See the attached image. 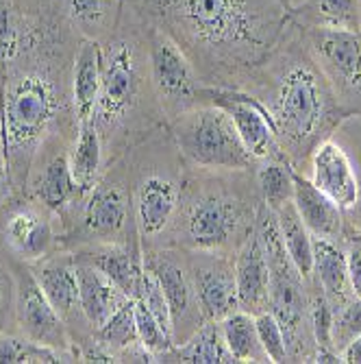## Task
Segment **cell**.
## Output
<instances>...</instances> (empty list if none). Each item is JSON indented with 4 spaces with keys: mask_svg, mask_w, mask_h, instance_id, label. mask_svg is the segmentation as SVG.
<instances>
[{
    "mask_svg": "<svg viewBox=\"0 0 361 364\" xmlns=\"http://www.w3.org/2000/svg\"><path fill=\"white\" fill-rule=\"evenodd\" d=\"M296 31L340 101L357 109L355 101H361V33L344 28Z\"/></svg>",
    "mask_w": 361,
    "mask_h": 364,
    "instance_id": "cell-13",
    "label": "cell"
},
{
    "mask_svg": "<svg viewBox=\"0 0 361 364\" xmlns=\"http://www.w3.org/2000/svg\"><path fill=\"white\" fill-rule=\"evenodd\" d=\"M166 31L205 85L248 87L294 31L289 0H128Z\"/></svg>",
    "mask_w": 361,
    "mask_h": 364,
    "instance_id": "cell-1",
    "label": "cell"
},
{
    "mask_svg": "<svg viewBox=\"0 0 361 364\" xmlns=\"http://www.w3.org/2000/svg\"><path fill=\"white\" fill-rule=\"evenodd\" d=\"M274 214L279 220L281 238H283L289 259L294 262V267L301 271V275L305 279H311V275H313V238L309 234V229L305 227L303 218L299 216L296 208H294V201H287Z\"/></svg>",
    "mask_w": 361,
    "mask_h": 364,
    "instance_id": "cell-30",
    "label": "cell"
},
{
    "mask_svg": "<svg viewBox=\"0 0 361 364\" xmlns=\"http://www.w3.org/2000/svg\"><path fill=\"white\" fill-rule=\"evenodd\" d=\"M203 321H224L240 310L235 255L213 251H185Z\"/></svg>",
    "mask_w": 361,
    "mask_h": 364,
    "instance_id": "cell-16",
    "label": "cell"
},
{
    "mask_svg": "<svg viewBox=\"0 0 361 364\" xmlns=\"http://www.w3.org/2000/svg\"><path fill=\"white\" fill-rule=\"evenodd\" d=\"M138 149L128 186L133 218L142 247L157 249L166 242L181 203L185 161L168 134V127L155 131Z\"/></svg>",
    "mask_w": 361,
    "mask_h": 364,
    "instance_id": "cell-6",
    "label": "cell"
},
{
    "mask_svg": "<svg viewBox=\"0 0 361 364\" xmlns=\"http://www.w3.org/2000/svg\"><path fill=\"white\" fill-rule=\"evenodd\" d=\"M144 267L157 277L163 294H166L172 316L174 343H183L205 323L199 310V301H196L185 251L172 247L144 249Z\"/></svg>",
    "mask_w": 361,
    "mask_h": 364,
    "instance_id": "cell-15",
    "label": "cell"
},
{
    "mask_svg": "<svg viewBox=\"0 0 361 364\" xmlns=\"http://www.w3.org/2000/svg\"><path fill=\"white\" fill-rule=\"evenodd\" d=\"M294 168L289 161L283 159H266L259 161L255 168V183L259 198L272 212L294 198Z\"/></svg>",
    "mask_w": 361,
    "mask_h": 364,
    "instance_id": "cell-32",
    "label": "cell"
},
{
    "mask_svg": "<svg viewBox=\"0 0 361 364\" xmlns=\"http://www.w3.org/2000/svg\"><path fill=\"white\" fill-rule=\"evenodd\" d=\"M291 201L311 236L342 242V231L346 225L344 212L299 168L294 171V198Z\"/></svg>",
    "mask_w": 361,
    "mask_h": 364,
    "instance_id": "cell-22",
    "label": "cell"
},
{
    "mask_svg": "<svg viewBox=\"0 0 361 364\" xmlns=\"http://www.w3.org/2000/svg\"><path fill=\"white\" fill-rule=\"evenodd\" d=\"M226 347L231 349L235 362H270L264 347L259 343L255 316L238 310L231 316L220 321Z\"/></svg>",
    "mask_w": 361,
    "mask_h": 364,
    "instance_id": "cell-31",
    "label": "cell"
},
{
    "mask_svg": "<svg viewBox=\"0 0 361 364\" xmlns=\"http://www.w3.org/2000/svg\"><path fill=\"white\" fill-rule=\"evenodd\" d=\"M16 277V325L18 332L40 345L61 351L70 362L79 360V351L68 325L52 308L30 267L18 259H9Z\"/></svg>",
    "mask_w": 361,
    "mask_h": 364,
    "instance_id": "cell-11",
    "label": "cell"
},
{
    "mask_svg": "<svg viewBox=\"0 0 361 364\" xmlns=\"http://www.w3.org/2000/svg\"><path fill=\"white\" fill-rule=\"evenodd\" d=\"M103 85V44L98 40H83L72 59V109L77 124L94 118L98 96Z\"/></svg>",
    "mask_w": 361,
    "mask_h": 364,
    "instance_id": "cell-23",
    "label": "cell"
},
{
    "mask_svg": "<svg viewBox=\"0 0 361 364\" xmlns=\"http://www.w3.org/2000/svg\"><path fill=\"white\" fill-rule=\"evenodd\" d=\"M272 116L277 142L301 168L313 151L361 112L342 103L333 85L305 48L301 36L287 38L248 83Z\"/></svg>",
    "mask_w": 361,
    "mask_h": 364,
    "instance_id": "cell-3",
    "label": "cell"
},
{
    "mask_svg": "<svg viewBox=\"0 0 361 364\" xmlns=\"http://www.w3.org/2000/svg\"><path fill=\"white\" fill-rule=\"evenodd\" d=\"M96 343L103 349H107L116 362H120V355L140 343L138 338V325H135V301L126 299L101 327L94 332Z\"/></svg>",
    "mask_w": 361,
    "mask_h": 364,
    "instance_id": "cell-33",
    "label": "cell"
},
{
    "mask_svg": "<svg viewBox=\"0 0 361 364\" xmlns=\"http://www.w3.org/2000/svg\"><path fill=\"white\" fill-rule=\"evenodd\" d=\"M74 257L89 262L101 273H105L126 296H133L140 290L144 273V249L142 240L111 242V245H89L72 251Z\"/></svg>",
    "mask_w": 361,
    "mask_h": 364,
    "instance_id": "cell-20",
    "label": "cell"
},
{
    "mask_svg": "<svg viewBox=\"0 0 361 364\" xmlns=\"http://www.w3.org/2000/svg\"><path fill=\"white\" fill-rule=\"evenodd\" d=\"M11 194H13L11 173H9V166H7V161H5L3 153H0V203H3L5 198H9Z\"/></svg>",
    "mask_w": 361,
    "mask_h": 364,
    "instance_id": "cell-42",
    "label": "cell"
},
{
    "mask_svg": "<svg viewBox=\"0 0 361 364\" xmlns=\"http://www.w3.org/2000/svg\"><path fill=\"white\" fill-rule=\"evenodd\" d=\"M257 231L264 242L270 267L268 310L274 314L285 334L289 362H313L316 341L309 321L311 279H305L294 267L281 238L277 214L261 198L257 205Z\"/></svg>",
    "mask_w": 361,
    "mask_h": 364,
    "instance_id": "cell-7",
    "label": "cell"
},
{
    "mask_svg": "<svg viewBox=\"0 0 361 364\" xmlns=\"http://www.w3.org/2000/svg\"><path fill=\"white\" fill-rule=\"evenodd\" d=\"M16 321V277L9 259L0 257V336Z\"/></svg>",
    "mask_w": 361,
    "mask_h": 364,
    "instance_id": "cell-41",
    "label": "cell"
},
{
    "mask_svg": "<svg viewBox=\"0 0 361 364\" xmlns=\"http://www.w3.org/2000/svg\"><path fill=\"white\" fill-rule=\"evenodd\" d=\"M0 205V238L13 259L33 264L61 249L52 227V212L38 198L16 192Z\"/></svg>",
    "mask_w": 361,
    "mask_h": 364,
    "instance_id": "cell-12",
    "label": "cell"
},
{
    "mask_svg": "<svg viewBox=\"0 0 361 364\" xmlns=\"http://www.w3.org/2000/svg\"><path fill=\"white\" fill-rule=\"evenodd\" d=\"M0 362L30 364V362H70L61 351L40 345L26 336H0Z\"/></svg>",
    "mask_w": 361,
    "mask_h": 364,
    "instance_id": "cell-34",
    "label": "cell"
},
{
    "mask_svg": "<svg viewBox=\"0 0 361 364\" xmlns=\"http://www.w3.org/2000/svg\"><path fill=\"white\" fill-rule=\"evenodd\" d=\"M311 238H313L311 282L322 290V294L326 296V301L331 304V308L340 310L350 299H355L342 242L316 238V236H311Z\"/></svg>",
    "mask_w": 361,
    "mask_h": 364,
    "instance_id": "cell-24",
    "label": "cell"
},
{
    "mask_svg": "<svg viewBox=\"0 0 361 364\" xmlns=\"http://www.w3.org/2000/svg\"><path fill=\"white\" fill-rule=\"evenodd\" d=\"M140 299L146 304V308L152 312V316L159 321V325L166 329L168 334H172V316H170V306L166 301V294H163L157 277L144 267V273H142V282H140V290L138 294ZM133 296V299H135Z\"/></svg>",
    "mask_w": 361,
    "mask_h": 364,
    "instance_id": "cell-39",
    "label": "cell"
},
{
    "mask_svg": "<svg viewBox=\"0 0 361 364\" xmlns=\"http://www.w3.org/2000/svg\"><path fill=\"white\" fill-rule=\"evenodd\" d=\"M168 134L191 168L255 173L257 159L244 146L238 129L222 107L199 105L168 122Z\"/></svg>",
    "mask_w": 361,
    "mask_h": 364,
    "instance_id": "cell-8",
    "label": "cell"
},
{
    "mask_svg": "<svg viewBox=\"0 0 361 364\" xmlns=\"http://www.w3.org/2000/svg\"><path fill=\"white\" fill-rule=\"evenodd\" d=\"M296 28H344L361 33V0H303L291 7Z\"/></svg>",
    "mask_w": 361,
    "mask_h": 364,
    "instance_id": "cell-28",
    "label": "cell"
},
{
    "mask_svg": "<svg viewBox=\"0 0 361 364\" xmlns=\"http://www.w3.org/2000/svg\"><path fill=\"white\" fill-rule=\"evenodd\" d=\"M130 9V20L118 26L103 44V85L94 122L101 131L105 161L116 164L155 131L168 127L150 83L146 22Z\"/></svg>",
    "mask_w": 361,
    "mask_h": 364,
    "instance_id": "cell-4",
    "label": "cell"
},
{
    "mask_svg": "<svg viewBox=\"0 0 361 364\" xmlns=\"http://www.w3.org/2000/svg\"><path fill=\"white\" fill-rule=\"evenodd\" d=\"M146 40L152 92L168 124L177 116L201 105L205 83L189 57L166 31L146 24Z\"/></svg>",
    "mask_w": 361,
    "mask_h": 364,
    "instance_id": "cell-9",
    "label": "cell"
},
{
    "mask_svg": "<svg viewBox=\"0 0 361 364\" xmlns=\"http://www.w3.org/2000/svg\"><path fill=\"white\" fill-rule=\"evenodd\" d=\"M133 301H135L138 338L155 355V360L159 362V355H163V353L174 347V338H172V334H168L166 329L159 325V321L152 316V312L146 308V304L140 299V296H135Z\"/></svg>",
    "mask_w": 361,
    "mask_h": 364,
    "instance_id": "cell-36",
    "label": "cell"
},
{
    "mask_svg": "<svg viewBox=\"0 0 361 364\" xmlns=\"http://www.w3.org/2000/svg\"><path fill=\"white\" fill-rule=\"evenodd\" d=\"M77 264V279H79V296L81 310L85 321L89 323L91 332H96L126 299V296L105 273H101L89 262L74 257Z\"/></svg>",
    "mask_w": 361,
    "mask_h": 364,
    "instance_id": "cell-25",
    "label": "cell"
},
{
    "mask_svg": "<svg viewBox=\"0 0 361 364\" xmlns=\"http://www.w3.org/2000/svg\"><path fill=\"white\" fill-rule=\"evenodd\" d=\"M201 105H218L231 116L244 146L257 161H266V159L289 161L281 144L277 142L274 122L268 107L250 90L205 85L201 92Z\"/></svg>",
    "mask_w": 361,
    "mask_h": 364,
    "instance_id": "cell-14",
    "label": "cell"
},
{
    "mask_svg": "<svg viewBox=\"0 0 361 364\" xmlns=\"http://www.w3.org/2000/svg\"><path fill=\"white\" fill-rule=\"evenodd\" d=\"M68 164L77 183L85 194L101 181L105 171V149L94 118L81 120L77 124L74 140L68 149Z\"/></svg>",
    "mask_w": 361,
    "mask_h": 364,
    "instance_id": "cell-26",
    "label": "cell"
},
{
    "mask_svg": "<svg viewBox=\"0 0 361 364\" xmlns=\"http://www.w3.org/2000/svg\"><path fill=\"white\" fill-rule=\"evenodd\" d=\"M159 362H191V364H231L235 362L231 349L226 347L222 325L218 321H205L183 343H174L170 351L159 355Z\"/></svg>",
    "mask_w": 361,
    "mask_h": 364,
    "instance_id": "cell-27",
    "label": "cell"
},
{
    "mask_svg": "<svg viewBox=\"0 0 361 364\" xmlns=\"http://www.w3.org/2000/svg\"><path fill=\"white\" fill-rule=\"evenodd\" d=\"M26 192L61 218H68L74 208L79 210L81 201L85 198V192L70 171L68 153L52 155L44 164V168L35 175V179L28 183Z\"/></svg>",
    "mask_w": 361,
    "mask_h": 364,
    "instance_id": "cell-21",
    "label": "cell"
},
{
    "mask_svg": "<svg viewBox=\"0 0 361 364\" xmlns=\"http://www.w3.org/2000/svg\"><path fill=\"white\" fill-rule=\"evenodd\" d=\"M68 18L85 40L103 42L118 26L122 0H65Z\"/></svg>",
    "mask_w": 361,
    "mask_h": 364,
    "instance_id": "cell-29",
    "label": "cell"
},
{
    "mask_svg": "<svg viewBox=\"0 0 361 364\" xmlns=\"http://www.w3.org/2000/svg\"><path fill=\"white\" fill-rule=\"evenodd\" d=\"M61 20L46 11H22V40L0 87V153H3L13 194L28 190L33 164L65 122H74L70 77L65 75Z\"/></svg>",
    "mask_w": 361,
    "mask_h": 364,
    "instance_id": "cell-2",
    "label": "cell"
},
{
    "mask_svg": "<svg viewBox=\"0 0 361 364\" xmlns=\"http://www.w3.org/2000/svg\"><path fill=\"white\" fill-rule=\"evenodd\" d=\"M235 282L240 310L257 316L268 310L270 301V267L257 225L242 247L235 251Z\"/></svg>",
    "mask_w": 361,
    "mask_h": 364,
    "instance_id": "cell-19",
    "label": "cell"
},
{
    "mask_svg": "<svg viewBox=\"0 0 361 364\" xmlns=\"http://www.w3.org/2000/svg\"><path fill=\"white\" fill-rule=\"evenodd\" d=\"M361 336V299L355 296L346 306L335 310L331 325V347L342 355V351Z\"/></svg>",
    "mask_w": 361,
    "mask_h": 364,
    "instance_id": "cell-37",
    "label": "cell"
},
{
    "mask_svg": "<svg viewBox=\"0 0 361 364\" xmlns=\"http://www.w3.org/2000/svg\"><path fill=\"white\" fill-rule=\"evenodd\" d=\"M222 173L185 164L181 203L163 247L235 255L257 225L259 192H248Z\"/></svg>",
    "mask_w": 361,
    "mask_h": 364,
    "instance_id": "cell-5",
    "label": "cell"
},
{
    "mask_svg": "<svg viewBox=\"0 0 361 364\" xmlns=\"http://www.w3.org/2000/svg\"><path fill=\"white\" fill-rule=\"evenodd\" d=\"M342 360L350 362V364H361V336H357L344 351H342Z\"/></svg>",
    "mask_w": 361,
    "mask_h": 364,
    "instance_id": "cell-43",
    "label": "cell"
},
{
    "mask_svg": "<svg viewBox=\"0 0 361 364\" xmlns=\"http://www.w3.org/2000/svg\"><path fill=\"white\" fill-rule=\"evenodd\" d=\"M255 323H257L259 343H261V347H264L268 360L270 362H289L285 334H283L279 321L274 318V314L270 310H266V312L255 316Z\"/></svg>",
    "mask_w": 361,
    "mask_h": 364,
    "instance_id": "cell-38",
    "label": "cell"
},
{
    "mask_svg": "<svg viewBox=\"0 0 361 364\" xmlns=\"http://www.w3.org/2000/svg\"><path fill=\"white\" fill-rule=\"evenodd\" d=\"M79 225L72 229V242L89 245H111L138 240V227L130 203V188L122 181H98L81 201L77 210Z\"/></svg>",
    "mask_w": 361,
    "mask_h": 364,
    "instance_id": "cell-10",
    "label": "cell"
},
{
    "mask_svg": "<svg viewBox=\"0 0 361 364\" xmlns=\"http://www.w3.org/2000/svg\"><path fill=\"white\" fill-rule=\"evenodd\" d=\"M342 249L346 255V267H348V277L355 296L361 299V229L352 225H344L342 231Z\"/></svg>",
    "mask_w": 361,
    "mask_h": 364,
    "instance_id": "cell-40",
    "label": "cell"
},
{
    "mask_svg": "<svg viewBox=\"0 0 361 364\" xmlns=\"http://www.w3.org/2000/svg\"><path fill=\"white\" fill-rule=\"evenodd\" d=\"M309 161L313 168L311 181L329 196L342 212L355 210L361 196V186H359L357 173L352 168V161L346 155V151L333 140H326L313 151Z\"/></svg>",
    "mask_w": 361,
    "mask_h": 364,
    "instance_id": "cell-18",
    "label": "cell"
},
{
    "mask_svg": "<svg viewBox=\"0 0 361 364\" xmlns=\"http://www.w3.org/2000/svg\"><path fill=\"white\" fill-rule=\"evenodd\" d=\"M22 40V11L16 0H0V87L5 83L7 68L18 55Z\"/></svg>",
    "mask_w": 361,
    "mask_h": 364,
    "instance_id": "cell-35",
    "label": "cell"
},
{
    "mask_svg": "<svg viewBox=\"0 0 361 364\" xmlns=\"http://www.w3.org/2000/svg\"><path fill=\"white\" fill-rule=\"evenodd\" d=\"M38 284L42 286L44 294L59 316L68 325L74 345L94 336L89 323L81 310V296H79V279H77V264L74 253L55 251L48 257L28 264Z\"/></svg>",
    "mask_w": 361,
    "mask_h": 364,
    "instance_id": "cell-17",
    "label": "cell"
}]
</instances>
